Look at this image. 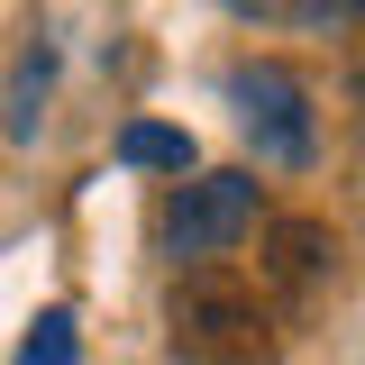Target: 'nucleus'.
Listing matches in <instances>:
<instances>
[{
  "label": "nucleus",
  "instance_id": "nucleus-5",
  "mask_svg": "<svg viewBox=\"0 0 365 365\" xmlns=\"http://www.w3.org/2000/svg\"><path fill=\"white\" fill-rule=\"evenodd\" d=\"M119 165H137V174H192V165H201V146H192V128L128 119V128H119Z\"/></svg>",
  "mask_w": 365,
  "mask_h": 365
},
{
  "label": "nucleus",
  "instance_id": "nucleus-8",
  "mask_svg": "<svg viewBox=\"0 0 365 365\" xmlns=\"http://www.w3.org/2000/svg\"><path fill=\"white\" fill-rule=\"evenodd\" d=\"M356 101H365V64H356Z\"/></svg>",
  "mask_w": 365,
  "mask_h": 365
},
{
  "label": "nucleus",
  "instance_id": "nucleus-7",
  "mask_svg": "<svg viewBox=\"0 0 365 365\" xmlns=\"http://www.w3.org/2000/svg\"><path fill=\"white\" fill-rule=\"evenodd\" d=\"M9 365H83V338H73V311H37V329L19 338Z\"/></svg>",
  "mask_w": 365,
  "mask_h": 365
},
{
  "label": "nucleus",
  "instance_id": "nucleus-3",
  "mask_svg": "<svg viewBox=\"0 0 365 365\" xmlns=\"http://www.w3.org/2000/svg\"><path fill=\"white\" fill-rule=\"evenodd\" d=\"M228 101L256 137V165H311V91L283 64H237L228 73Z\"/></svg>",
  "mask_w": 365,
  "mask_h": 365
},
{
  "label": "nucleus",
  "instance_id": "nucleus-2",
  "mask_svg": "<svg viewBox=\"0 0 365 365\" xmlns=\"http://www.w3.org/2000/svg\"><path fill=\"white\" fill-rule=\"evenodd\" d=\"M247 228H256V174H192L174 201H165V247H174L182 265L228 256Z\"/></svg>",
  "mask_w": 365,
  "mask_h": 365
},
{
  "label": "nucleus",
  "instance_id": "nucleus-1",
  "mask_svg": "<svg viewBox=\"0 0 365 365\" xmlns=\"http://www.w3.org/2000/svg\"><path fill=\"white\" fill-rule=\"evenodd\" d=\"M165 338L182 365H274V319L228 274H182L165 302Z\"/></svg>",
  "mask_w": 365,
  "mask_h": 365
},
{
  "label": "nucleus",
  "instance_id": "nucleus-4",
  "mask_svg": "<svg viewBox=\"0 0 365 365\" xmlns=\"http://www.w3.org/2000/svg\"><path fill=\"white\" fill-rule=\"evenodd\" d=\"M329 274H338L329 220H265V283H274V302L311 311L319 292H329Z\"/></svg>",
  "mask_w": 365,
  "mask_h": 365
},
{
  "label": "nucleus",
  "instance_id": "nucleus-6",
  "mask_svg": "<svg viewBox=\"0 0 365 365\" xmlns=\"http://www.w3.org/2000/svg\"><path fill=\"white\" fill-rule=\"evenodd\" d=\"M46 83H55V46H28V55H19V73H9V110H0V128L19 137V146H28V137H37V119H46Z\"/></svg>",
  "mask_w": 365,
  "mask_h": 365
}]
</instances>
